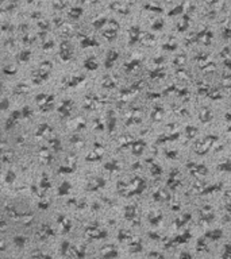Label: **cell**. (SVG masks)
Here are the masks:
<instances>
[{"label": "cell", "instance_id": "1", "mask_svg": "<svg viewBox=\"0 0 231 259\" xmlns=\"http://www.w3.org/2000/svg\"><path fill=\"white\" fill-rule=\"evenodd\" d=\"M218 141L219 139H218V136H215V135H208V136H206L204 139H201L200 142L196 143V153L200 154V155L208 153V150L212 147V145Z\"/></svg>", "mask_w": 231, "mask_h": 259}, {"label": "cell", "instance_id": "2", "mask_svg": "<svg viewBox=\"0 0 231 259\" xmlns=\"http://www.w3.org/2000/svg\"><path fill=\"white\" fill-rule=\"evenodd\" d=\"M50 62H44V64H41V66L39 69H38L37 72L33 74V81L35 84H41L44 80L48 78V76H49V73H50Z\"/></svg>", "mask_w": 231, "mask_h": 259}, {"label": "cell", "instance_id": "3", "mask_svg": "<svg viewBox=\"0 0 231 259\" xmlns=\"http://www.w3.org/2000/svg\"><path fill=\"white\" fill-rule=\"evenodd\" d=\"M53 101H54V99H53V96H50V95H38V97H37V103H38V105L41 107L42 111L52 109Z\"/></svg>", "mask_w": 231, "mask_h": 259}, {"label": "cell", "instance_id": "4", "mask_svg": "<svg viewBox=\"0 0 231 259\" xmlns=\"http://www.w3.org/2000/svg\"><path fill=\"white\" fill-rule=\"evenodd\" d=\"M85 232H87L89 236L92 239H103L107 236V232H105L104 230H100L99 227H88L87 230H85Z\"/></svg>", "mask_w": 231, "mask_h": 259}, {"label": "cell", "instance_id": "5", "mask_svg": "<svg viewBox=\"0 0 231 259\" xmlns=\"http://www.w3.org/2000/svg\"><path fill=\"white\" fill-rule=\"evenodd\" d=\"M72 108H73V103L70 100H66L61 104V107L58 108V114L61 115L62 118H69L70 114H72Z\"/></svg>", "mask_w": 231, "mask_h": 259}, {"label": "cell", "instance_id": "6", "mask_svg": "<svg viewBox=\"0 0 231 259\" xmlns=\"http://www.w3.org/2000/svg\"><path fill=\"white\" fill-rule=\"evenodd\" d=\"M188 169L192 174L196 176H206L207 174V167L204 165H196V163H188Z\"/></svg>", "mask_w": 231, "mask_h": 259}, {"label": "cell", "instance_id": "7", "mask_svg": "<svg viewBox=\"0 0 231 259\" xmlns=\"http://www.w3.org/2000/svg\"><path fill=\"white\" fill-rule=\"evenodd\" d=\"M200 216H201V220L206 223H210L214 220V209L208 205L203 207L201 211H200Z\"/></svg>", "mask_w": 231, "mask_h": 259}, {"label": "cell", "instance_id": "8", "mask_svg": "<svg viewBox=\"0 0 231 259\" xmlns=\"http://www.w3.org/2000/svg\"><path fill=\"white\" fill-rule=\"evenodd\" d=\"M54 234V231L52 230V227L48 226V224H45V226H41L39 231L37 232V236L41 239V240H44V239H48L50 238L52 235Z\"/></svg>", "mask_w": 231, "mask_h": 259}, {"label": "cell", "instance_id": "9", "mask_svg": "<svg viewBox=\"0 0 231 259\" xmlns=\"http://www.w3.org/2000/svg\"><path fill=\"white\" fill-rule=\"evenodd\" d=\"M60 54H61V58L65 60V61H69L72 58V47L68 42H62L61 43V50H60Z\"/></svg>", "mask_w": 231, "mask_h": 259}, {"label": "cell", "instance_id": "10", "mask_svg": "<svg viewBox=\"0 0 231 259\" xmlns=\"http://www.w3.org/2000/svg\"><path fill=\"white\" fill-rule=\"evenodd\" d=\"M22 118H23L22 111H14L12 115H11L10 119H8V120H7V123H6V130H11V127H14L15 123H16L19 119H22Z\"/></svg>", "mask_w": 231, "mask_h": 259}, {"label": "cell", "instance_id": "11", "mask_svg": "<svg viewBox=\"0 0 231 259\" xmlns=\"http://www.w3.org/2000/svg\"><path fill=\"white\" fill-rule=\"evenodd\" d=\"M189 238H191V234L189 232H185V234H182V235H178V236H176L170 240V243H166V247H170V246H174V244H181V243H185L189 240Z\"/></svg>", "mask_w": 231, "mask_h": 259}, {"label": "cell", "instance_id": "12", "mask_svg": "<svg viewBox=\"0 0 231 259\" xmlns=\"http://www.w3.org/2000/svg\"><path fill=\"white\" fill-rule=\"evenodd\" d=\"M104 184H105L104 178H93L92 181H89L87 189H88V190H91V192H95V190H97V189L103 188Z\"/></svg>", "mask_w": 231, "mask_h": 259}, {"label": "cell", "instance_id": "13", "mask_svg": "<svg viewBox=\"0 0 231 259\" xmlns=\"http://www.w3.org/2000/svg\"><path fill=\"white\" fill-rule=\"evenodd\" d=\"M145 147H146V143L143 141H134L131 143V149H132V153L135 154V155H141V154L143 153Z\"/></svg>", "mask_w": 231, "mask_h": 259}, {"label": "cell", "instance_id": "14", "mask_svg": "<svg viewBox=\"0 0 231 259\" xmlns=\"http://www.w3.org/2000/svg\"><path fill=\"white\" fill-rule=\"evenodd\" d=\"M124 216H126V219H128L130 221H134V219H138V208L134 205L127 207L126 212H124Z\"/></svg>", "mask_w": 231, "mask_h": 259}, {"label": "cell", "instance_id": "15", "mask_svg": "<svg viewBox=\"0 0 231 259\" xmlns=\"http://www.w3.org/2000/svg\"><path fill=\"white\" fill-rule=\"evenodd\" d=\"M58 224H60V227H61L62 234H66V232L70 231V221L65 217V216H60V217H58Z\"/></svg>", "mask_w": 231, "mask_h": 259}, {"label": "cell", "instance_id": "16", "mask_svg": "<svg viewBox=\"0 0 231 259\" xmlns=\"http://www.w3.org/2000/svg\"><path fill=\"white\" fill-rule=\"evenodd\" d=\"M180 184V178H178V170H174V172H172V174L169 177V180H168V185H169V188H177Z\"/></svg>", "mask_w": 231, "mask_h": 259}, {"label": "cell", "instance_id": "17", "mask_svg": "<svg viewBox=\"0 0 231 259\" xmlns=\"http://www.w3.org/2000/svg\"><path fill=\"white\" fill-rule=\"evenodd\" d=\"M118 58H119L118 51H115V50H111V51L108 53V56H107V60H105V68H111L112 65H113V62H115Z\"/></svg>", "mask_w": 231, "mask_h": 259}, {"label": "cell", "instance_id": "18", "mask_svg": "<svg viewBox=\"0 0 231 259\" xmlns=\"http://www.w3.org/2000/svg\"><path fill=\"white\" fill-rule=\"evenodd\" d=\"M200 120L203 123H207V122H211V119H212L214 116V114H212V111L210 109V108H203V109L200 111Z\"/></svg>", "mask_w": 231, "mask_h": 259}, {"label": "cell", "instance_id": "19", "mask_svg": "<svg viewBox=\"0 0 231 259\" xmlns=\"http://www.w3.org/2000/svg\"><path fill=\"white\" fill-rule=\"evenodd\" d=\"M39 158H41V161H42V163H49L50 161H52V153L49 151L48 149H41V151H39Z\"/></svg>", "mask_w": 231, "mask_h": 259}, {"label": "cell", "instance_id": "20", "mask_svg": "<svg viewBox=\"0 0 231 259\" xmlns=\"http://www.w3.org/2000/svg\"><path fill=\"white\" fill-rule=\"evenodd\" d=\"M222 235H223L222 230H212L206 234V238H210L211 240H218V239L222 238Z\"/></svg>", "mask_w": 231, "mask_h": 259}, {"label": "cell", "instance_id": "21", "mask_svg": "<svg viewBox=\"0 0 231 259\" xmlns=\"http://www.w3.org/2000/svg\"><path fill=\"white\" fill-rule=\"evenodd\" d=\"M84 66H85V69H88V70H96L99 65H97V61L95 58H88L84 62Z\"/></svg>", "mask_w": 231, "mask_h": 259}, {"label": "cell", "instance_id": "22", "mask_svg": "<svg viewBox=\"0 0 231 259\" xmlns=\"http://www.w3.org/2000/svg\"><path fill=\"white\" fill-rule=\"evenodd\" d=\"M70 184L69 182H62L61 186L58 188V196H65V194H69L70 192Z\"/></svg>", "mask_w": 231, "mask_h": 259}, {"label": "cell", "instance_id": "23", "mask_svg": "<svg viewBox=\"0 0 231 259\" xmlns=\"http://www.w3.org/2000/svg\"><path fill=\"white\" fill-rule=\"evenodd\" d=\"M104 167L107 169L109 173H116L119 170V165L116 163V161H112V162H108V163H105Z\"/></svg>", "mask_w": 231, "mask_h": 259}, {"label": "cell", "instance_id": "24", "mask_svg": "<svg viewBox=\"0 0 231 259\" xmlns=\"http://www.w3.org/2000/svg\"><path fill=\"white\" fill-rule=\"evenodd\" d=\"M207 95H208L212 100L222 99V93H220V91L216 89V88H210V91H208V93H207Z\"/></svg>", "mask_w": 231, "mask_h": 259}, {"label": "cell", "instance_id": "25", "mask_svg": "<svg viewBox=\"0 0 231 259\" xmlns=\"http://www.w3.org/2000/svg\"><path fill=\"white\" fill-rule=\"evenodd\" d=\"M218 169L222 170V172H224V173H231V162L230 161L222 162V163L218 165Z\"/></svg>", "mask_w": 231, "mask_h": 259}, {"label": "cell", "instance_id": "26", "mask_svg": "<svg viewBox=\"0 0 231 259\" xmlns=\"http://www.w3.org/2000/svg\"><path fill=\"white\" fill-rule=\"evenodd\" d=\"M50 131H52V127L49 124H41L37 131V136H42V135H45L46 132H50Z\"/></svg>", "mask_w": 231, "mask_h": 259}, {"label": "cell", "instance_id": "27", "mask_svg": "<svg viewBox=\"0 0 231 259\" xmlns=\"http://www.w3.org/2000/svg\"><path fill=\"white\" fill-rule=\"evenodd\" d=\"M185 134H187L188 138L192 139V138H195V135L197 134V128H196V127H193V126H188L187 130H185Z\"/></svg>", "mask_w": 231, "mask_h": 259}, {"label": "cell", "instance_id": "28", "mask_svg": "<svg viewBox=\"0 0 231 259\" xmlns=\"http://www.w3.org/2000/svg\"><path fill=\"white\" fill-rule=\"evenodd\" d=\"M39 186H41V189H44V190H46V189L50 188V181H49V177L46 176V174L42 176V180H41Z\"/></svg>", "mask_w": 231, "mask_h": 259}, {"label": "cell", "instance_id": "29", "mask_svg": "<svg viewBox=\"0 0 231 259\" xmlns=\"http://www.w3.org/2000/svg\"><path fill=\"white\" fill-rule=\"evenodd\" d=\"M26 243V238L25 236H15L14 238V244L18 247V248H22Z\"/></svg>", "mask_w": 231, "mask_h": 259}, {"label": "cell", "instance_id": "30", "mask_svg": "<svg viewBox=\"0 0 231 259\" xmlns=\"http://www.w3.org/2000/svg\"><path fill=\"white\" fill-rule=\"evenodd\" d=\"M84 81V77H72L69 81H66V85L68 87H74V85H77L79 83H83Z\"/></svg>", "mask_w": 231, "mask_h": 259}, {"label": "cell", "instance_id": "31", "mask_svg": "<svg viewBox=\"0 0 231 259\" xmlns=\"http://www.w3.org/2000/svg\"><path fill=\"white\" fill-rule=\"evenodd\" d=\"M162 108L161 107H155L154 108V111H153V114H151V116H153V119L154 120H159L161 119V116H162Z\"/></svg>", "mask_w": 231, "mask_h": 259}, {"label": "cell", "instance_id": "32", "mask_svg": "<svg viewBox=\"0 0 231 259\" xmlns=\"http://www.w3.org/2000/svg\"><path fill=\"white\" fill-rule=\"evenodd\" d=\"M150 170H151V174L154 176V177H158L162 173V170H161V167H159V165H157V163H151Z\"/></svg>", "mask_w": 231, "mask_h": 259}, {"label": "cell", "instance_id": "33", "mask_svg": "<svg viewBox=\"0 0 231 259\" xmlns=\"http://www.w3.org/2000/svg\"><path fill=\"white\" fill-rule=\"evenodd\" d=\"M101 157H103V153L97 154V150H93V151H91V154L87 157V159L88 161H96V159H100Z\"/></svg>", "mask_w": 231, "mask_h": 259}, {"label": "cell", "instance_id": "34", "mask_svg": "<svg viewBox=\"0 0 231 259\" xmlns=\"http://www.w3.org/2000/svg\"><path fill=\"white\" fill-rule=\"evenodd\" d=\"M118 252L115 251V248H112V247H105V251H103V257H116Z\"/></svg>", "mask_w": 231, "mask_h": 259}, {"label": "cell", "instance_id": "35", "mask_svg": "<svg viewBox=\"0 0 231 259\" xmlns=\"http://www.w3.org/2000/svg\"><path fill=\"white\" fill-rule=\"evenodd\" d=\"M74 170V166H69V165H66L65 166H61V167H58V173H62V174H68V173H72Z\"/></svg>", "mask_w": 231, "mask_h": 259}, {"label": "cell", "instance_id": "36", "mask_svg": "<svg viewBox=\"0 0 231 259\" xmlns=\"http://www.w3.org/2000/svg\"><path fill=\"white\" fill-rule=\"evenodd\" d=\"M50 146L54 149V151H60V150H61V143H60V141H58L57 138H54V139L50 141Z\"/></svg>", "mask_w": 231, "mask_h": 259}, {"label": "cell", "instance_id": "37", "mask_svg": "<svg viewBox=\"0 0 231 259\" xmlns=\"http://www.w3.org/2000/svg\"><path fill=\"white\" fill-rule=\"evenodd\" d=\"M30 56H31V51H29V50H26V51L21 53V56L18 57V60H19V61H22V62H26V61H29V60H30Z\"/></svg>", "mask_w": 231, "mask_h": 259}, {"label": "cell", "instance_id": "38", "mask_svg": "<svg viewBox=\"0 0 231 259\" xmlns=\"http://www.w3.org/2000/svg\"><path fill=\"white\" fill-rule=\"evenodd\" d=\"M138 64H139V60H134V61H131V62L126 64V72H131L132 69H135L138 66Z\"/></svg>", "mask_w": 231, "mask_h": 259}, {"label": "cell", "instance_id": "39", "mask_svg": "<svg viewBox=\"0 0 231 259\" xmlns=\"http://www.w3.org/2000/svg\"><path fill=\"white\" fill-rule=\"evenodd\" d=\"M116 85V81L115 80H111V78H105L103 81V87L104 88H113Z\"/></svg>", "mask_w": 231, "mask_h": 259}, {"label": "cell", "instance_id": "40", "mask_svg": "<svg viewBox=\"0 0 231 259\" xmlns=\"http://www.w3.org/2000/svg\"><path fill=\"white\" fill-rule=\"evenodd\" d=\"M97 45L99 43H96V42L92 39H84L81 42V47H89V46H97Z\"/></svg>", "mask_w": 231, "mask_h": 259}, {"label": "cell", "instance_id": "41", "mask_svg": "<svg viewBox=\"0 0 231 259\" xmlns=\"http://www.w3.org/2000/svg\"><path fill=\"white\" fill-rule=\"evenodd\" d=\"M26 92H29V88L25 84H19L15 89V93H26Z\"/></svg>", "mask_w": 231, "mask_h": 259}, {"label": "cell", "instance_id": "42", "mask_svg": "<svg viewBox=\"0 0 231 259\" xmlns=\"http://www.w3.org/2000/svg\"><path fill=\"white\" fill-rule=\"evenodd\" d=\"M204 238H206V236H204ZM204 238L199 239V242H197V250H199V251L207 250V244H206V239H204Z\"/></svg>", "mask_w": 231, "mask_h": 259}, {"label": "cell", "instance_id": "43", "mask_svg": "<svg viewBox=\"0 0 231 259\" xmlns=\"http://www.w3.org/2000/svg\"><path fill=\"white\" fill-rule=\"evenodd\" d=\"M131 247H132V251H141L142 250V243L141 242H138V240H135V242H131V244H130Z\"/></svg>", "mask_w": 231, "mask_h": 259}, {"label": "cell", "instance_id": "44", "mask_svg": "<svg viewBox=\"0 0 231 259\" xmlns=\"http://www.w3.org/2000/svg\"><path fill=\"white\" fill-rule=\"evenodd\" d=\"M150 77H151V78H158V77H164V72H161V69L153 70V72H150Z\"/></svg>", "mask_w": 231, "mask_h": 259}, {"label": "cell", "instance_id": "45", "mask_svg": "<svg viewBox=\"0 0 231 259\" xmlns=\"http://www.w3.org/2000/svg\"><path fill=\"white\" fill-rule=\"evenodd\" d=\"M189 219H191V215H185V217H181V219H178L177 221H176V226H177V227H181L182 224H185Z\"/></svg>", "mask_w": 231, "mask_h": 259}, {"label": "cell", "instance_id": "46", "mask_svg": "<svg viewBox=\"0 0 231 259\" xmlns=\"http://www.w3.org/2000/svg\"><path fill=\"white\" fill-rule=\"evenodd\" d=\"M223 258H231V244H226L224 247V252L222 254Z\"/></svg>", "mask_w": 231, "mask_h": 259}, {"label": "cell", "instance_id": "47", "mask_svg": "<svg viewBox=\"0 0 231 259\" xmlns=\"http://www.w3.org/2000/svg\"><path fill=\"white\" fill-rule=\"evenodd\" d=\"M69 247H70L69 242H66V240H65V242H62V244H61V254H62V255H65V254H66V251L70 250Z\"/></svg>", "mask_w": 231, "mask_h": 259}, {"label": "cell", "instance_id": "48", "mask_svg": "<svg viewBox=\"0 0 231 259\" xmlns=\"http://www.w3.org/2000/svg\"><path fill=\"white\" fill-rule=\"evenodd\" d=\"M119 238H120V240H126V239H130L131 238V235H130V232H127V231H120V232H119Z\"/></svg>", "mask_w": 231, "mask_h": 259}, {"label": "cell", "instance_id": "49", "mask_svg": "<svg viewBox=\"0 0 231 259\" xmlns=\"http://www.w3.org/2000/svg\"><path fill=\"white\" fill-rule=\"evenodd\" d=\"M222 84H223V87H226V88H231V76H226L224 78H223Z\"/></svg>", "mask_w": 231, "mask_h": 259}, {"label": "cell", "instance_id": "50", "mask_svg": "<svg viewBox=\"0 0 231 259\" xmlns=\"http://www.w3.org/2000/svg\"><path fill=\"white\" fill-rule=\"evenodd\" d=\"M22 114H23V118L27 119V118H30L31 115H33V112L30 111V108H29V107H25V108L22 109Z\"/></svg>", "mask_w": 231, "mask_h": 259}, {"label": "cell", "instance_id": "51", "mask_svg": "<svg viewBox=\"0 0 231 259\" xmlns=\"http://www.w3.org/2000/svg\"><path fill=\"white\" fill-rule=\"evenodd\" d=\"M15 180V173L14 172H8V176H7V184H12Z\"/></svg>", "mask_w": 231, "mask_h": 259}, {"label": "cell", "instance_id": "52", "mask_svg": "<svg viewBox=\"0 0 231 259\" xmlns=\"http://www.w3.org/2000/svg\"><path fill=\"white\" fill-rule=\"evenodd\" d=\"M8 104H10L8 103V99L4 97V99L2 100V109H7V108H8Z\"/></svg>", "mask_w": 231, "mask_h": 259}, {"label": "cell", "instance_id": "53", "mask_svg": "<svg viewBox=\"0 0 231 259\" xmlns=\"http://www.w3.org/2000/svg\"><path fill=\"white\" fill-rule=\"evenodd\" d=\"M182 62H185V56L177 57V60H176V64H177V65H182Z\"/></svg>", "mask_w": 231, "mask_h": 259}, {"label": "cell", "instance_id": "54", "mask_svg": "<svg viewBox=\"0 0 231 259\" xmlns=\"http://www.w3.org/2000/svg\"><path fill=\"white\" fill-rule=\"evenodd\" d=\"M48 207H49L48 203H39V208H41V209H46Z\"/></svg>", "mask_w": 231, "mask_h": 259}, {"label": "cell", "instance_id": "55", "mask_svg": "<svg viewBox=\"0 0 231 259\" xmlns=\"http://www.w3.org/2000/svg\"><path fill=\"white\" fill-rule=\"evenodd\" d=\"M149 257H159V258H162V254H157V252H150V254H149Z\"/></svg>", "mask_w": 231, "mask_h": 259}, {"label": "cell", "instance_id": "56", "mask_svg": "<svg viewBox=\"0 0 231 259\" xmlns=\"http://www.w3.org/2000/svg\"><path fill=\"white\" fill-rule=\"evenodd\" d=\"M180 257H181V258H191V254H187V252H181V254H180Z\"/></svg>", "mask_w": 231, "mask_h": 259}, {"label": "cell", "instance_id": "57", "mask_svg": "<svg viewBox=\"0 0 231 259\" xmlns=\"http://www.w3.org/2000/svg\"><path fill=\"white\" fill-rule=\"evenodd\" d=\"M226 120H227V122H231V112L226 114Z\"/></svg>", "mask_w": 231, "mask_h": 259}, {"label": "cell", "instance_id": "58", "mask_svg": "<svg viewBox=\"0 0 231 259\" xmlns=\"http://www.w3.org/2000/svg\"><path fill=\"white\" fill-rule=\"evenodd\" d=\"M226 208H227V211H230V212H231V204H229V205H227Z\"/></svg>", "mask_w": 231, "mask_h": 259}, {"label": "cell", "instance_id": "59", "mask_svg": "<svg viewBox=\"0 0 231 259\" xmlns=\"http://www.w3.org/2000/svg\"><path fill=\"white\" fill-rule=\"evenodd\" d=\"M229 132H231V127H229Z\"/></svg>", "mask_w": 231, "mask_h": 259}]
</instances>
